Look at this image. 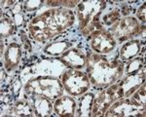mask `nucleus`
<instances>
[{"label": "nucleus", "mask_w": 146, "mask_h": 117, "mask_svg": "<svg viewBox=\"0 0 146 117\" xmlns=\"http://www.w3.org/2000/svg\"><path fill=\"white\" fill-rule=\"evenodd\" d=\"M74 21L75 16L71 10L54 8L35 17L30 22L28 29L36 41H45L71 27Z\"/></svg>", "instance_id": "f257e3e1"}, {"label": "nucleus", "mask_w": 146, "mask_h": 117, "mask_svg": "<svg viewBox=\"0 0 146 117\" xmlns=\"http://www.w3.org/2000/svg\"><path fill=\"white\" fill-rule=\"evenodd\" d=\"M124 72L120 60H108L98 54H90L87 58V73L90 82L96 86H107L116 82Z\"/></svg>", "instance_id": "f03ea898"}, {"label": "nucleus", "mask_w": 146, "mask_h": 117, "mask_svg": "<svg viewBox=\"0 0 146 117\" xmlns=\"http://www.w3.org/2000/svg\"><path fill=\"white\" fill-rule=\"evenodd\" d=\"M105 1H83L78 4V17L80 29L84 36L90 35L94 31L101 29L98 17L105 8Z\"/></svg>", "instance_id": "7ed1b4c3"}, {"label": "nucleus", "mask_w": 146, "mask_h": 117, "mask_svg": "<svg viewBox=\"0 0 146 117\" xmlns=\"http://www.w3.org/2000/svg\"><path fill=\"white\" fill-rule=\"evenodd\" d=\"M64 87L58 79L50 76H39L27 83L25 93L28 97L42 96L49 100H56L62 97Z\"/></svg>", "instance_id": "20e7f679"}, {"label": "nucleus", "mask_w": 146, "mask_h": 117, "mask_svg": "<svg viewBox=\"0 0 146 117\" xmlns=\"http://www.w3.org/2000/svg\"><path fill=\"white\" fill-rule=\"evenodd\" d=\"M124 98V91L120 86L119 82L113 84L109 88L101 91L96 96L94 100L93 110L92 115L93 116H102L108 110L113 102Z\"/></svg>", "instance_id": "39448f33"}, {"label": "nucleus", "mask_w": 146, "mask_h": 117, "mask_svg": "<svg viewBox=\"0 0 146 117\" xmlns=\"http://www.w3.org/2000/svg\"><path fill=\"white\" fill-rule=\"evenodd\" d=\"M62 84L68 94L77 97L84 95L89 90L91 82L86 73L71 68L63 73Z\"/></svg>", "instance_id": "423d86ee"}, {"label": "nucleus", "mask_w": 146, "mask_h": 117, "mask_svg": "<svg viewBox=\"0 0 146 117\" xmlns=\"http://www.w3.org/2000/svg\"><path fill=\"white\" fill-rule=\"evenodd\" d=\"M145 30V27H140L138 21L133 17L124 18L113 25L111 34L115 35L119 40H128L135 35L140 34Z\"/></svg>", "instance_id": "0eeeda50"}, {"label": "nucleus", "mask_w": 146, "mask_h": 117, "mask_svg": "<svg viewBox=\"0 0 146 117\" xmlns=\"http://www.w3.org/2000/svg\"><path fill=\"white\" fill-rule=\"evenodd\" d=\"M91 41V47L94 51L100 54H108L116 46V40L111 32L104 29H98L91 33L88 37Z\"/></svg>", "instance_id": "6e6552de"}, {"label": "nucleus", "mask_w": 146, "mask_h": 117, "mask_svg": "<svg viewBox=\"0 0 146 117\" xmlns=\"http://www.w3.org/2000/svg\"><path fill=\"white\" fill-rule=\"evenodd\" d=\"M105 116H145V112L139 110L131 104V100L120 99L113 102Z\"/></svg>", "instance_id": "1a4fd4ad"}, {"label": "nucleus", "mask_w": 146, "mask_h": 117, "mask_svg": "<svg viewBox=\"0 0 146 117\" xmlns=\"http://www.w3.org/2000/svg\"><path fill=\"white\" fill-rule=\"evenodd\" d=\"M62 62L73 69H82L87 64V57L83 52L76 48L65 51L60 57Z\"/></svg>", "instance_id": "9d476101"}, {"label": "nucleus", "mask_w": 146, "mask_h": 117, "mask_svg": "<svg viewBox=\"0 0 146 117\" xmlns=\"http://www.w3.org/2000/svg\"><path fill=\"white\" fill-rule=\"evenodd\" d=\"M145 72L140 71L136 74L126 76L123 80L119 82L120 86L124 91V97L129 98L144 83Z\"/></svg>", "instance_id": "9b49d317"}, {"label": "nucleus", "mask_w": 146, "mask_h": 117, "mask_svg": "<svg viewBox=\"0 0 146 117\" xmlns=\"http://www.w3.org/2000/svg\"><path fill=\"white\" fill-rule=\"evenodd\" d=\"M22 58V49L17 43H11L4 54V66L7 71L17 68Z\"/></svg>", "instance_id": "f8f14e48"}, {"label": "nucleus", "mask_w": 146, "mask_h": 117, "mask_svg": "<svg viewBox=\"0 0 146 117\" xmlns=\"http://www.w3.org/2000/svg\"><path fill=\"white\" fill-rule=\"evenodd\" d=\"M76 102L71 97H65L58 98L55 102L54 104V109L56 115L68 117V116H74L75 110H76Z\"/></svg>", "instance_id": "ddd939ff"}, {"label": "nucleus", "mask_w": 146, "mask_h": 117, "mask_svg": "<svg viewBox=\"0 0 146 117\" xmlns=\"http://www.w3.org/2000/svg\"><path fill=\"white\" fill-rule=\"evenodd\" d=\"M30 98V105L33 109L34 115L45 117L50 116L53 111V105L50 100L42 96H31Z\"/></svg>", "instance_id": "4468645a"}, {"label": "nucleus", "mask_w": 146, "mask_h": 117, "mask_svg": "<svg viewBox=\"0 0 146 117\" xmlns=\"http://www.w3.org/2000/svg\"><path fill=\"white\" fill-rule=\"evenodd\" d=\"M140 50V42L138 40H131L125 43L120 51V58L123 62H128L139 53Z\"/></svg>", "instance_id": "2eb2a0df"}, {"label": "nucleus", "mask_w": 146, "mask_h": 117, "mask_svg": "<svg viewBox=\"0 0 146 117\" xmlns=\"http://www.w3.org/2000/svg\"><path fill=\"white\" fill-rule=\"evenodd\" d=\"M94 100L95 95L94 94H87L80 100L79 107L77 109L76 113L78 116H92V110H93Z\"/></svg>", "instance_id": "dca6fc26"}, {"label": "nucleus", "mask_w": 146, "mask_h": 117, "mask_svg": "<svg viewBox=\"0 0 146 117\" xmlns=\"http://www.w3.org/2000/svg\"><path fill=\"white\" fill-rule=\"evenodd\" d=\"M13 113L16 116H32L34 112L30 104L25 100H19L14 104Z\"/></svg>", "instance_id": "f3484780"}, {"label": "nucleus", "mask_w": 146, "mask_h": 117, "mask_svg": "<svg viewBox=\"0 0 146 117\" xmlns=\"http://www.w3.org/2000/svg\"><path fill=\"white\" fill-rule=\"evenodd\" d=\"M145 97H146L145 83H143L142 85L138 88V90H136L135 92L133 94V98H131V102L135 107H137L139 110L142 111V109L144 110V108H145V100H146Z\"/></svg>", "instance_id": "a211bd4d"}, {"label": "nucleus", "mask_w": 146, "mask_h": 117, "mask_svg": "<svg viewBox=\"0 0 146 117\" xmlns=\"http://www.w3.org/2000/svg\"><path fill=\"white\" fill-rule=\"evenodd\" d=\"M144 58H133L129 60V62L127 64L126 69H125V73L126 75H133V74H136L140 72L142 68L144 67Z\"/></svg>", "instance_id": "6ab92c4d"}, {"label": "nucleus", "mask_w": 146, "mask_h": 117, "mask_svg": "<svg viewBox=\"0 0 146 117\" xmlns=\"http://www.w3.org/2000/svg\"><path fill=\"white\" fill-rule=\"evenodd\" d=\"M69 46L70 44L68 42H55V43L49 44L44 51H45V53L50 54L52 56H56L64 53L65 50L69 48Z\"/></svg>", "instance_id": "aec40b11"}, {"label": "nucleus", "mask_w": 146, "mask_h": 117, "mask_svg": "<svg viewBox=\"0 0 146 117\" xmlns=\"http://www.w3.org/2000/svg\"><path fill=\"white\" fill-rule=\"evenodd\" d=\"M15 23L10 18H2L0 22V34L2 37H8L14 32Z\"/></svg>", "instance_id": "412c9836"}, {"label": "nucleus", "mask_w": 146, "mask_h": 117, "mask_svg": "<svg viewBox=\"0 0 146 117\" xmlns=\"http://www.w3.org/2000/svg\"><path fill=\"white\" fill-rule=\"evenodd\" d=\"M120 18V12L118 11H113L110 13L106 14V15L103 17V23L106 25H113L116 22L119 21Z\"/></svg>", "instance_id": "4be33fe9"}, {"label": "nucleus", "mask_w": 146, "mask_h": 117, "mask_svg": "<svg viewBox=\"0 0 146 117\" xmlns=\"http://www.w3.org/2000/svg\"><path fill=\"white\" fill-rule=\"evenodd\" d=\"M42 3H43V1H41V0H28L23 4V9L27 12L35 11L42 5Z\"/></svg>", "instance_id": "5701e85b"}, {"label": "nucleus", "mask_w": 146, "mask_h": 117, "mask_svg": "<svg viewBox=\"0 0 146 117\" xmlns=\"http://www.w3.org/2000/svg\"><path fill=\"white\" fill-rule=\"evenodd\" d=\"M22 8L21 5L17 4L15 8L13 9V15H14V21L16 22V25H22L23 22V16L22 14Z\"/></svg>", "instance_id": "b1692460"}, {"label": "nucleus", "mask_w": 146, "mask_h": 117, "mask_svg": "<svg viewBox=\"0 0 146 117\" xmlns=\"http://www.w3.org/2000/svg\"><path fill=\"white\" fill-rule=\"evenodd\" d=\"M145 4H143V5H141L140 6V8L138 9V11H137V13H136V17H137L139 20L141 21V22H143V23H145Z\"/></svg>", "instance_id": "393cba45"}, {"label": "nucleus", "mask_w": 146, "mask_h": 117, "mask_svg": "<svg viewBox=\"0 0 146 117\" xmlns=\"http://www.w3.org/2000/svg\"><path fill=\"white\" fill-rule=\"evenodd\" d=\"M78 4L79 1H62V6H63L64 8H74Z\"/></svg>", "instance_id": "a878e982"}, {"label": "nucleus", "mask_w": 146, "mask_h": 117, "mask_svg": "<svg viewBox=\"0 0 146 117\" xmlns=\"http://www.w3.org/2000/svg\"><path fill=\"white\" fill-rule=\"evenodd\" d=\"M46 3L49 7H58L62 6V1H46Z\"/></svg>", "instance_id": "bb28decb"}, {"label": "nucleus", "mask_w": 146, "mask_h": 117, "mask_svg": "<svg viewBox=\"0 0 146 117\" xmlns=\"http://www.w3.org/2000/svg\"><path fill=\"white\" fill-rule=\"evenodd\" d=\"M129 14V8L128 5H123L122 6V15L123 16H127Z\"/></svg>", "instance_id": "cd10ccee"}, {"label": "nucleus", "mask_w": 146, "mask_h": 117, "mask_svg": "<svg viewBox=\"0 0 146 117\" xmlns=\"http://www.w3.org/2000/svg\"><path fill=\"white\" fill-rule=\"evenodd\" d=\"M22 38H23V41L25 42V48H27V47L28 50L31 51V45H30V44H29V41H28V39H27V38L25 39V36H23Z\"/></svg>", "instance_id": "c85d7f7f"}]
</instances>
